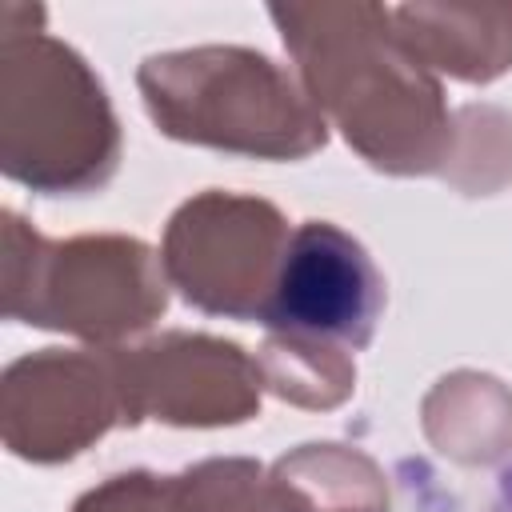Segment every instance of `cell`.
I'll list each match as a JSON object with an SVG mask.
<instances>
[{
    "label": "cell",
    "mask_w": 512,
    "mask_h": 512,
    "mask_svg": "<svg viewBox=\"0 0 512 512\" xmlns=\"http://www.w3.org/2000/svg\"><path fill=\"white\" fill-rule=\"evenodd\" d=\"M380 312V276L364 248L332 224H304L276 272L272 316L296 332L364 344Z\"/></svg>",
    "instance_id": "1"
},
{
    "label": "cell",
    "mask_w": 512,
    "mask_h": 512,
    "mask_svg": "<svg viewBox=\"0 0 512 512\" xmlns=\"http://www.w3.org/2000/svg\"><path fill=\"white\" fill-rule=\"evenodd\" d=\"M496 512H512V472L500 476V496H496Z\"/></svg>",
    "instance_id": "2"
}]
</instances>
